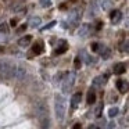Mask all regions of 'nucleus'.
Segmentation results:
<instances>
[{
  "label": "nucleus",
  "instance_id": "c85d7f7f",
  "mask_svg": "<svg viewBox=\"0 0 129 129\" xmlns=\"http://www.w3.org/2000/svg\"><path fill=\"white\" fill-rule=\"evenodd\" d=\"M74 64H75V68H79V67H81V58H75Z\"/></svg>",
  "mask_w": 129,
  "mask_h": 129
},
{
  "label": "nucleus",
  "instance_id": "2f4dec72",
  "mask_svg": "<svg viewBox=\"0 0 129 129\" xmlns=\"http://www.w3.org/2000/svg\"><path fill=\"white\" fill-rule=\"evenodd\" d=\"M112 128H114V123H112V122H110L108 125H107V128H106V129H112Z\"/></svg>",
  "mask_w": 129,
  "mask_h": 129
},
{
  "label": "nucleus",
  "instance_id": "ddd939ff",
  "mask_svg": "<svg viewBox=\"0 0 129 129\" xmlns=\"http://www.w3.org/2000/svg\"><path fill=\"white\" fill-rule=\"evenodd\" d=\"M67 49H68V46H67V42H64V40H61V42H60V47H58V49H56V51H54V54H57V56H60V54L65 53V51H67Z\"/></svg>",
  "mask_w": 129,
  "mask_h": 129
},
{
  "label": "nucleus",
  "instance_id": "20e7f679",
  "mask_svg": "<svg viewBox=\"0 0 129 129\" xmlns=\"http://www.w3.org/2000/svg\"><path fill=\"white\" fill-rule=\"evenodd\" d=\"M68 21H70L71 26H76L81 21V10H72L70 13V17H68Z\"/></svg>",
  "mask_w": 129,
  "mask_h": 129
},
{
  "label": "nucleus",
  "instance_id": "c756f323",
  "mask_svg": "<svg viewBox=\"0 0 129 129\" xmlns=\"http://www.w3.org/2000/svg\"><path fill=\"white\" fill-rule=\"evenodd\" d=\"M10 25L15 26V25H17V20H11V21H10Z\"/></svg>",
  "mask_w": 129,
  "mask_h": 129
},
{
  "label": "nucleus",
  "instance_id": "1a4fd4ad",
  "mask_svg": "<svg viewBox=\"0 0 129 129\" xmlns=\"http://www.w3.org/2000/svg\"><path fill=\"white\" fill-rule=\"evenodd\" d=\"M81 97H82L81 93H75V94L72 96V99H71V108L72 110H75L76 107H78V104L81 103Z\"/></svg>",
  "mask_w": 129,
  "mask_h": 129
},
{
  "label": "nucleus",
  "instance_id": "f3484780",
  "mask_svg": "<svg viewBox=\"0 0 129 129\" xmlns=\"http://www.w3.org/2000/svg\"><path fill=\"white\" fill-rule=\"evenodd\" d=\"M125 70H126V67H125V64H117V65H114V74H117V75H121V74H123L125 72Z\"/></svg>",
  "mask_w": 129,
  "mask_h": 129
},
{
  "label": "nucleus",
  "instance_id": "9b49d317",
  "mask_svg": "<svg viewBox=\"0 0 129 129\" xmlns=\"http://www.w3.org/2000/svg\"><path fill=\"white\" fill-rule=\"evenodd\" d=\"M106 81H107V78L106 76H96L94 79H93V86L94 87H100V86H103L104 83H106Z\"/></svg>",
  "mask_w": 129,
  "mask_h": 129
},
{
  "label": "nucleus",
  "instance_id": "423d86ee",
  "mask_svg": "<svg viewBox=\"0 0 129 129\" xmlns=\"http://www.w3.org/2000/svg\"><path fill=\"white\" fill-rule=\"evenodd\" d=\"M117 87L121 93H126L129 90V83L123 79H119V81H117Z\"/></svg>",
  "mask_w": 129,
  "mask_h": 129
},
{
  "label": "nucleus",
  "instance_id": "a211bd4d",
  "mask_svg": "<svg viewBox=\"0 0 129 129\" xmlns=\"http://www.w3.org/2000/svg\"><path fill=\"white\" fill-rule=\"evenodd\" d=\"M40 18L39 17H32L31 18V22H29V25L32 26V28H36V26H39L40 25Z\"/></svg>",
  "mask_w": 129,
  "mask_h": 129
},
{
  "label": "nucleus",
  "instance_id": "473e14b6",
  "mask_svg": "<svg viewBox=\"0 0 129 129\" xmlns=\"http://www.w3.org/2000/svg\"><path fill=\"white\" fill-rule=\"evenodd\" d=\"M87 129H97V128H96L94 125H90V126H89V128H87Z\"/></svg>",
  "mask_w": 129,
  "mask_h": 129
},
{
  "label": "nucleus",
  "instance_id": "412c9836",
  "mask_svg": "<svg viewBox=\"0 0 129 129\" xmlns=\"http://www.w3.org/2000/svg\"><path fill=\"white\" fill-rule=\"evenodd\" d=\"M96 15V2L90 3V11H89V17H94Z\"/></svg>",
  "mask_w": 129,
  "mask_h": 129
},
{
  "label": "nucleus",
  "instance_id": "9d476101",
  "mask_svg": "<svg viewBox=\"0 0 129 129\" xmlns=\"http://www.w3.org/2000/svg\"><path fill=\"white\" fill-rule=\"evenodd\" d=\"M31 42H32V36H31V35H26V36L20 38L18 45H20L21 47H26V46H29V43H31Z\"/></svg>",
  "mask_w": 129,
  "mask_h": 129
},
{
  "label": "nucleus",
  "instance_id": "dca6fc26",
  "mask_svg": "<svg viewBox=\"0 0 129 129\" xmlns=\"http://www.w3.org/2000/svg\"><path fill=\"white\" fill-rule=\"evenodd\" d=\"M86 101H87V104H93L96 101V93H94V90H93V89H90L89 92H87Z\"/></svg>",
  "mask_w": 129,
  "mask_h": 129
},
{
  "label": "nucleus",
  "instance_id": "f8f14e48",
  "mask_svg": "<svg viewBox=\"0 0 129 129\" xmlns=\"http://www.w3.org/2000/svg\"><path fill=\"white\" fill-rule=\"evenodd\" d=\"M89 31H90V25L85 24V25H82L81 28H79L78 35H79V36H82V38H85V36H87V35H89Z\"/></svg>",
  "mask_w": 129,
  "mask_h": 129
},
{
  "label": "nucleus",
  "instance_id": "393cba45",
  "mask_svg": "<svg viewBox=\"0 0 129 129\" xmlns=\"http://www.w3.org/2000/svg\"><path fill=\"white\" fill-rule=\"evenodd\" d=\"M100 47H101L100 43H93V45H92V50L93 51H99V50H100Z\"/></svg>",
  "mask_w": 129,
  "mask_h": 129
},
{
  "label": "nucleus",
  "instance_id": "7ed1b4c3",
  "mask_svg": "<svg viewBox=\"0 0 129 129\" xmlns=\"http://www.w3.org/2000/svg\"><path fill=\"white\" fill-rule=\"evenodd\" d=\"M75 72H68L67 76L64 78V81H62V92L64 93H68L71 92V89H72L74 83H75Z\"/></svg>",
  "mask_w": 129,
  "mask_h": 129
},
{
  "label": "nucleus",
  "instance_id": "f704fd0d",
  "mask_svg": "<svg viewBox=\"0 0 129 129\" xmlns=\"http://www.w3.org/2000/svg\"><path fill=\"white\" fill-rule=\"evenodd\" d=\"M126 26H128V28H129V20L126 21Z\"/></svg>",
  "mask_w": 129,
  "mask_h": 129
},
{
  "label": "nucleus",
  "instance_id": "b1692460",
  "mask_svg": "<svg viewBox=\"0 0 129 129\" xmlns=\"http://www.w3.org/2000/svg\"><path fill=\"white\" fill-rule=\"evenodd\" d=\"M40 6H43V7H50V6H51V0H40Z\"/></svg>",
  "mask_w": 129,
  "mask_h": 129
},
{
  "label": "nucleus",
  "instance_id": "6e6552de",
  "mask_svg": "<svg viewBox=\"0 0 129 129\" xmlns=\"http://www.w3.org/2000/svg\"><path fill=\"white\" fill-rule=\"evenodd\" d=\"M26 76V70L24 67H17V70H15V76L14 78H17L18 81H22L24 78Z\"/></svg>",
  "mask_w": 129,
  "mask_h": 129
},
{
  "label": "nucleus",
  "instance_id": "2eb2a0df",
  "mask_svg": "<svg viewBox=\"0 0 129 129\" xmlns=\"http://www.w3.org/2000/svg\"><path fill=\"white\" fill-rule=\"evenodd\" d=\"M99 51H100L101 57H103L104 60H107V58H108L110 56H111V50H110L108 47H104L103 45H101V47H100V50H99Z\"/></svg>",
  "mask_w": 129,
  "mask_h": 129
},
{
  "label": "nucleus",
  "instance_id": "6ab92c4d",
  "mask_svg": "<svg viewBox=\"0 0 129 129\" xmlns=\"http://www.w3.org/2000/svg\"><path fill=\"white\" fill-rule=\"evenodd\" d=\"M119 50L123 53H129V40H125L119 45Z\"/></svg>",
  "mask_w": 129,
  "mask_h": 129
},
{
  "label": "nucleus",
  "instance_id": "f03ea898",
  "mask_svg": "<svg viewBox=\"0 0 129 129\" xmlns=\"http://www.w3.org/2000/svg\"><path fill=\"white\" fill-rule=\"evenodd\" d=\"M54 110H56V117L58 121L64 119L65 115V100L61 94L56 96V101H54Z\"/></svg>",
  "mask_w": 129,
  "mask_h": 129
},
{
  "label": "nucleus",
  "instance_id": "aec40b11",
  "mask_svg": "<svg viewBox=\"0 0 129 129\" xmlns=\"http://www.w3.org/2000/svg\"><path fill=\"white\" fill-rule=\"evenodd\" d=\"M100 4L103 7V10H108L111 7V0H100Z\"/></svg>",
  "mask_w": 129,
  "mask_h": 129
},
{
  "label": "nucleus",
  "instance_id": "5701e85b",
  "mask_svg": "<svg viewBox=\"0 0 129 129\" xmlns=\"http://www.w3.org/2000/svg\"><path fill=\"white\" fill-rule=\"evenodd\" d=\"M82 57H83V60H85V62H87V64H90V62H93V60H92V57H89L85 51H82Z\"/></svg>",
  "mask_w": 129,
  "mask_h": 129
},
{
  "label": "nucleus",
  "instance_id": "4468645a",
  "mask_svg": "<svg viewBox=\"0 0 129 129\" xmlns=\"http://www.w3.org/2000/svg\"><path fill=\"white\" fill-rule=\"evenodd\" d=\"M32 53L34 54H42L43 53V43L42 42H38L32 46Z\"/></svg>",
  "mask_w": 129,
  "mask_h": 129
},
{
  "label": "nucleus",
  "instance_id": "bb28decb",
  "mask_svg": "<svg viewBox=\"0 0 129 129\" xmlns=\"http://www.w3.org/2000/svg\"><path fill=\"white\" fill-rule=\"evenodd\" d=\"M56 21H51V22L50 24H47V25H46V26H43V31H46V29H50L51 28V26H54V25H56Z\"/></svg>",
  "mask_w": 129,
  "mask_h": 129
},
{
  "label": "nucleus",
  "instance_id": "39448f33",
  "mask_svg": "<svg viewBox=\"0 0 129 129\" xmlns=\"http://www.w3.org/2000/svg\"><path fill=\"white\" fill-rule=\"evenodd\" d=\"M36 114L39 115L40 118H47V106H46L45 103H42V101H40V103H38L36 104Z\"/></svg>",
  "mask_w": 129,
  "mask_h": 129
},
{
  "label": "nucleus",
  "instance_id": "a878e982",
  "mask_svg": "<svg viewBox=\"0 0 129 129\" xmlns=\"http://www.w3.org/2000/svg\"><path fill=\"white\" fill-rule=\"evenodd\" d=\"M101 108H103V104H99V107L96 108V117H100L101 115Z\"/></svg>",
  "mask_w": 129,
  "mask_h": 129
},
{
  "label": "nucleus",
  "instance_id": "4be33fe9",
  "mask_svg": "<svg viewBox=\"0 0 129 129\" xmlns=\"http://www.w3.org/2000/svg\"><path fill=\"white\" fill-rule=\"evenodd\" d=\"M117 114H118V108H117V107H111V108L108 110V117H110V118L115 117Z\"/></svg>",
  "mask_w": 129,
  "mask_h": 129
},
{
  "label": "nucleus",
  "instance_id": "7c9ffc66",
  "mask_svg": "<svg viewBox=\"0 0 129 129\" xmlns=\"http://www.w3.org/2000/svg\"><path fill=\"white\" fill-rule=\"evenodd\" d=\"M25 29H26V25H22V26H21L20 29H18V32H20V34H21V32H24V31H25Z\"/></svg>",
  "mask_w": 129,
  "mask_h": 129
},
{
  "label": "nucleus",
  "instance_id": "0eeeda50",
  "mask_svg": "<svg viewBox=\"0 0 129 129\" xmlns=\"http://www.w3.org/2000/svg\"><path fill=\"white\" fill-rule=\"evenodd\" d=\"M121 20H122V13H121L119 10H114V11L111 13V22L115 25V24H118Z\"/></svg>",
  "mask_w": 129,
  "mask_h": 129
},
{
  "label": "nucleus",
  "instance_id": "72a5a7b5",
  "mask_svg": "<svg viewBox=\"0 0 129 129\" xmlns=\"http://www.w3.org/2000/svg\"><path fill=\"white\" fill-rule=\"evenodd\" d=\"M3 51H4V49L2 47V46H0V53H3Z\"/></svg>",
  "mask_w": 129,
  "mask_h": 129
},
{
  "label": "nucleus",
  "instance_id": "cd10ccee",
  "mask_svg": "<svg viewBox=\"0 0 129 129\" xmlns=\"http://www.w3.org/2000/svg\"><path fill=\"white\" fill-rule=\"evenodd\" d=\"M9 31V26L6 25V24H2L0 25V32H7Z\"/></svg>",
  "mask_w": 129,
  "mask_h": 129
},
{
  "label": "nucleus",
  "instance_id": "f257e3e1",
  "mask_svg": "<svg viewBox=\"0 0 129 129\" xmlns=\"http://www.w3.org/2000/svg\"><path fill=\"white\" fill-rule=\"evenodd\" d=\"M15 70H17V65L11 64L10 61H0V75L3 78H14L15 76Z\"/></svg>",
  "mask_w": 129,
  "mask_h": 129
}]
</instances>
